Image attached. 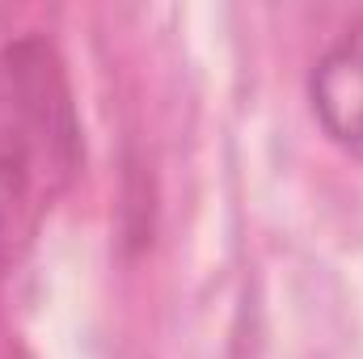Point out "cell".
Here are the masks:
<instances>
[{
  "label": "cell",
  "instance_id": "6da1fadb",
  "mask_svg": "<svg viewBox=\"0 0 363 359\" xmlns=\"http://www.w3.org/2000/svg\"><path fill=\"white\" fill-rule=\"evenodd\" d=\"M313 110L334 144L363 157V21L351 26L313 68Z\"/></svg>",
  "mask_w": 363,
  "mask_h": 359
},
{
  "label": "cell",
  "instance_id": "7a4b0ae2",
  "mask_svg": "<svg viewBox=\"0 0 363 359\" xmlns=\"http://www.w3.org/2000/svg\"><path fill=\"white\" fill-rule=\"evenodd\" d=\"M21 207H26V153L17 144V136H9L0 127V263L13 250Z\"/></svg>",
  "mask_w": 363,
  "mask_h": 359
}]
</instances>
